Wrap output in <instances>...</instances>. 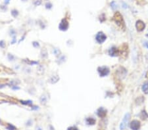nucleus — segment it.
Returning <instances> with one entry per match:
<instances>
[{"label": "nucleus", "instance_id": "f257e3e1", "mask_svg": "<svg viewBox=\"0 0 148 130\" xmlns=\"http://www.w3.org/2000/svg\"><path fill=\"white\" fill-rule=\"evenodd\" d=\"M113 18H114V20H115L116 24L120 27L121 29H124L125 30V22H124L123 18H122V16L121 15V14L119 12H116V13L115 14V15H114Z\"/></svg>", "mask_w": 148, "mask_h": 130}, {"label": "nucleus", "instance_id": "f03ea898", "mask_svg": "<svg viewBox=\"0 0 148 130\" xmlns=\"http://www.w3.org/2000/svg\"><path fill=\"white\" fill-rule=\"evenodd\" d=\"M130 118V114L129 113H127L124 116V118L122 121L121 122V123L120 125V130H124L126 129L127 125H128V122L129 121V119Z\"/></svg>", "mask_w": 148, "mask_h": 130}, {"label": "nucleus", "instance_id": "7ed1b4c3", "mask_svg": "<svg viewBox=\"0 0 148 130\" xmlns=\"http://www.w3.org/2000/svg\"><path fill=\"white\" fill-rule=\"evenodd\" d=\"M119 51V55L122 56V58H125L128 56V45L125 43L124 45L121 47V49H118Z\"/></svg>", "mask_w": 148, "mask_h": 130}, {"label": "nucleus", "instance_id": "20e7f679", "mask_svg": "<svg viewBox=\"0 0 148 130\" xmlns=\"http://www.w3.org/2000/svg\"><path fill=\"white\" fill-rule=\"evenodd\" d=\"M141 127V123L140 121L134 120L130 123V128L132 130H139Z\"/></svg>", "mask_w": 148, "mask_h": 130}, {"label": "nucleus", "instance_id": "39448f33", "mask_svg": "<svg viewBox=\"0 0 148 130\" xmlns=\"http://www.w3.org/2000/svg\"><path fill=\"white\" fill-rule=\"evenodd\" d=\"M98 72L101 76H105L109 73V69L106 67H100L98 69Z\"/></svg>", "mask_w": 148, "mask_h": 130}, {"label": "nucleus", "instance_id": "423d86ee", "mask_svg": "<svg viewBox=\"0 0 148 130\" xmlns=\"http://www.w3.org/2000/svg\"><path fill=\"white\" fill-rule=\"evenodd\" d=\"M96 38L97 42L100 43H102L106 40L107 37L103 32H99L96 35V38Z\"/></svg>", "mask_w": 148, "mask_h": 130}, {"label": "nucleus", "instance_id": "0eeeda50", "mask_svg": "<svg viewBox=\"0 0 148 130\" xmlns=\"http://www.w3.org/2000/svg\"><path fill=\"white\" fill-rule=\"evenodd\" d=\"M136 29L139 32H141L142 30H144L145 25L144 22L141 20H138L136 22Z\"/></svg>", "mask_w": 148, "mask_h": 130}, {"label": "nucleus", "instance_id": "6e6552de", "mask_svg": "<svg viewBox=\"0 0 148 130\" xmlns=\"http://www.w3.org/2000/svg\"><path fill=\"white\" fill-rule=\"evenodd\" d=\"M109 53L111 56H113V57H116L117 55H119V51L116 47H113L112 48L110 49L109 51Z\"/></svg>", "mask_w": 148, "mask_h": 130}, {"label": "nucleus", "instance_id": "1a4fd4ad", "mask_svg": "<svg viewBox=\"0 0 148 130\" xmlns=\"http://www.w3.org/2000/svg\"><path fill=\"white\" fill-rule=\"evenodd\" d=\"M97 114L100 118H104L107 115V110H105V108H100L97 111Z\"/></svg>", "mask_w": 148, "mask_h": 130}, {"label": "nucleus", "instance_id": "9d476101", "mask_svg": "<svg viewBox=\"0 0 148 130\" xmlns=\"http://www.w3.org/2000/svg\"><path fill=\"white\" fill-rule=\"evenodd\" d=\"M86 121L87 124H88V125H93L95 123V120L93 119V118H88L86 120Z\"/></svg>", "mask_w": 148, "mask_h": 130}, {"label": "nucleus", "instance_id": "9b49d317", "mask_svg": "<svg viewBox=\"0 0 148 130\" xmlns=\"http://www.w3.org/2000/svg\"><path fill=\"white\" fill-rule=\"evenodd\" d=\"M142 90L145 94H148V82H145L142 86Z\"/></svg>", "mask_w": 148, "mask_h": 130}, {"label": "nucleus", "instance_id": "f8f14e48", "mask_svg": "<svg viewBox=\"0 0 148 130\" xmlns=\"http://www.w3.org/2000/svg\"><path fill=\"white\" fill-rule=\"evenodd\" d=\"M147 118H148V114L145 112V111H142L141 113V118L142 120H145Z\"/></svg>", "mask_w": 148, "mask_h": 130}, {"label": "nucleus", "instance_id": "ddd939ff", "mask_svg": "<svg viewBox=\"0 0 148 130\" xmlns=\"http://www.w3.org/2000/svg\"><path fill=\"white\" fill-rule=\"evenodd\" d=\"M111 7L113 9H116L117 8V5L115 4V2H112L111 3Z\"/></svg>", "mask_w": 148, "mask_h": 130}, {"label": "nucleus", "instance_id": "4468645a", "mask_svg": "<svg viewBox=\"0 0 148 130\" xmlns=\"http://www.w3.org/2000/svg\"><path fill=\"white\" fill-rule=\"evenodd\" d=\"M68 130H78V129L77 127H68Z\"/></svg>", "mask_w": 148, "mask_h": 130}, {"label": "nucleus", "instance_id": "2eb2a0df", "mask_svg": "<svg viewBox=\"0 0 148 130\" xmlns=\"http://www.w3.org/2000/svg\"><path fill=\"white\" fill-rule=\"evenodd\" d=\"M144 45L145 46V47H147V48H148V42H145L144 43Z\"/></svg>", "mask_w": 148, "mask_h": 130}, {"label": "nucleus", "instance_id": "dca6fc26", "mask_svg": "<svg viewBox=\"0 0 148 130\" xmlns=\"http://www.w3.org/2000/svg\"><path fill=\"white\" fill-rule=\"evenodd\" d=\"M146 77H147V78H148V72H147V74H146Z\"/></svg>", "mask_w": 148, "mask_h": 130}, {"label": "nucleus", "instance_id": "f3484780", "mask_svg": "<svg viewBox=\"0 0 148 130\" xmlns=\"http://www.w3.org/2000/svg\"><path fill=\"white\" fill-rule=\"evenodd\" d=\"M146 36H147V37H148V34H147V35H146Z\"/></svg>", "mask_w": 148, "mask_h": 130}]
</instances>
